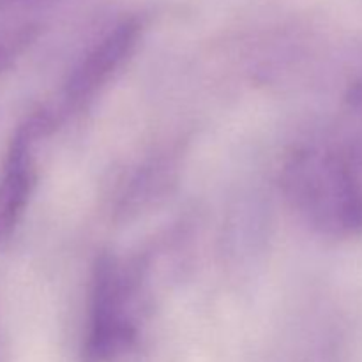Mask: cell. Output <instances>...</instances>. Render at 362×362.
Wrapping results in <instances>:
<instances>
[{"mask_svg": "<svg viewBox=\"0 0 362 362\" xmlns=\"http://www.w3.org/2000/svg\"><path fill=\"white\" fill-rule=\"evenodd\" d=\"M48 127L49 117L34 113L16 127L7 145L0 166V247L16 232L30 204L37 180L34 148Z\"/></svg>", "mask_w": 362, "mask_h": 362, "instance_id": "3", "label": "cell"}, {"mask_svg": "<svg viewBox=\"0 0 362 362\" xmlns=\"http://www.w3.org/2000/svg\"><path fill=\"white\" fill-rule=\"evenodd\" d=\"M129 281L113 258L95 262L80 362H119L134 346L138 329L129 311Z\"/></svg>", "mask_w": 362, "mask_h": 362, "instance_id": "2", "label": "cell"}, {"mask_svg": "<svg viewBox=\"0 0 362 362\" xmlns=\"http://www.w3.org/2000/svg\"><path fill=\"white\" fill-rule=\"evenodd\" d=\"M34 35L35 28L32 25L0 30V73L13 62L18 53L23 52V48L34 39Z\"/></svg>", "mask_w": 362, "mask_h": 362, "instance_id": "5", "label": "cell"}, {"mask_svg": "<svg viewBox=\"0 0 362 362\" xmlns=\"http://www.w3.org/2000/svg\"><path fill=\"white\" fill-rule=\"evenodd\" d=\"M141 32L144 25L138 18H127L110 30L71 73L66 83L67 103L81 106L90 101L133 55Z\"/></svg>", "mask_w": 362, "mask_h": 362, "instance_id": "4", "label": "cell"}, {"mask_svg": "<svg viewBox=\"0 0 362 362\" xmlns=\"http://www.w3.org/2000/svg\"><path fill=\"white\" fill-rule=\"evenodd\" d=\"M0 362H4V341H2V332H0Z\"/></svg>", "mask_w": 362, "mask_h": 362, "instance_id": "7", "label": "cell"}, {"mask_svg": "<svg viewBox=\"0 0 362 362\" xmlns=\"http://www.w3.org/2000/svg\"><path fill=\"white\" fill-rule=\"evenodd\" d=\"M14 2H18V0H0V9H2V7L11 6V4H14Z\"/></svg>", "mask_w": 362, "mask_h": 362, "instance_id": "6", "label": "cell"}, {"mask_svg": "<svg viewBox=\"0 0 362 362\" xmlns=\"http://www.w3.org/2000/svg\"><path fill=\"white\" fill-rule=\"evenodd\" d=\"M283 187L293 207L322 233H362V182L341 156L313 148L296 152L283 172Z\"/></svg>", "mask_w": 362, "mask_h": 362, "instance_id": "1", "label": "cell"}]
</instances>
